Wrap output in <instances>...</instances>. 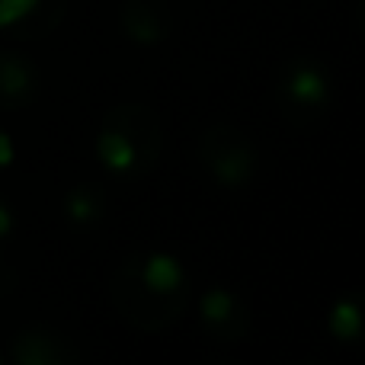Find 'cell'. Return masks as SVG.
Here are the masks:
<instances>
[{
    "label": "cell",
    "mask_w": 365,
    "mask_h": 365,
    "mask_svg": "<svg viewBox=\"0 0 365 365\" xmlns=\"http://www.w3.org/2000/svg\"><path fill=\"white\" fill-rule=\"evenodd\" d=\"M330 334L336 336V340L343 343H353L359 340L362 334V311L356 302H336L334 308H330Z\"/></svg>",
    "instance_id": "277c9868"
},
{
    "label": "cell",
    "mask_w": 365,
    "mask_h": 365,
    "mask_svg": "<svg viewBox=\"0 0 365 365\" xmlns=\"http://www.w3.org/2000/svg\"><path fill=\"white\" fill-rule=\"evenodd\" d=\"M10 227H13V218H10V212H6V208L0 205V237H4V234L10 231Z\"/></svg>",
    "instance_id": "8fae6325"
},
{
    "label": "cell",
    "mask_w": 365,
    "mask_h": 365,
    "mask_svg": "<svg viewBox=\"0 0 365 365\" xmlns=\"http://www.w3.org/2000/svg\"><path fill=\"white\" fill-rule=\"evenodd\" d=\"M141 279H145V285L151 292L170 295V292H177L182 285V266H180L177 257H170V253H151Z\"/></svg>",
    "instance_id": "6da1fadb"
},
{
    "label": "cell",
    "mask_w": 365,
    "mask_h": 365,
    "mask_svg": "<svg viewBox=\"0 0 365 365\" xmlns=\"http://www.w3.org/2000/svg\"><path fill=\"white\" fill-rule=\"evenodd\" d=\"M13 158H16V151H13L10 135L0 132V167H10V164H13Z\"/></svg>",
    "instance_id": "30bf717a"
},
{
    "label": "cell",
    "mask_w": 365,
    "mask_h": 365,
    "mask_svg": "<svg viewBox=\"0 0 365 365\" xmlns=\"http://www.w3.org/2000/svg\"><path fill=\"white\" fill-rule=\"evenodd\" d=\"M96 212H100V205L93 202V195H90V192H74L68 199V215H71V221H77V225L93 221Z\"/></svg>",
    "instance_id": "ba28073f"
},
{
    "label": "cell",
    "mask_w": 365,
    "mask_h": 365,
    "mask_svg": "<svg viewBox=\"0 0 365 365\" xmlns=\"http://www.w3.org/2000/svg\"><path fill=\"white\" fill-rule=\"evenodd\" d=\"M96 154H100L106 170L125 173L135 167V145L122 132H103L100 141H96Z\"/></svg>",
    "instance_id": "7a4b0ae2"
},
{
    "label": "cell",
    "mask_w": 365,
    "mask_h": 365,
    "mask_svg": "<svg viewBox=\"0 0 365 365\" xmlns=\"http://www.w3.org/2000/svg\"><path fill=\"white\" fill-rule=\"evenodd\" d=\"M199 311H202V321H208V324H225L227 317L234 314V298H231V292H225V289L205 292V295H202Z\"/></svg>",
    "instance_id": "8992f818"
},
{
    "label": "cell",
    "mask_w": 365,
    "mask_h": 365,
    "mask_svg": "<svg viewBox=\"0 0 365 365\" xmlns=\"http://www.w3.org/2000/svg\"><path fill=\"white\" fill-rule=\"evenodd\" d=\"M0 87L6 90V93H16V90H23L26 87V71L23 68H16V64H6V61H0Z\"/></svg>",
    "instance_id": "9c48e42d"
},
{
    "label": "cell",
    "mask_w": 365,
    "mask_h": 365,
    "mask_svg": "<svg viewBox=\"0 0 365 365\" xmlns=\"http://www.w3.org/2000/svg\"><path fill=\"white\" fill-rule=\"evenodd\" d=\"M38 6V0H0V29L16 26L19 19H26Z\"/></svg>",
    "instance_id": "52a82bcc"
},
{
    "label": "cell",
    "mask_w": 365,
    "mask_h": 365,
    "mask_svg": "<svg viewBox=\"0 0 365 365\" xmlns=\"http://www.w3.org/2000/svg\"><path fill=\"white\" fill-rule=\"evenodd\" d=\"M289 93L295 96L298 103H324L327 96V77L314 68V64H304L292 74L289 81Z\"/></svg>",
    "instance_id": "3957f363"
},
{
    "label": "cell",
    "mask_w": 365,
    "mask_h": 365,
    "mask_svg": "<svg viewBox=\"0 0 365 365\" xmlns=\"http://www.w3.org/2000/svg\"><path fill=\"white\" fill-rule=\"evenodd\" d=\"M250 164H253L250 151H244V148H227V151L215 160V173L225 182H240L250 173Z\"/></svg>",
    "instance_id": "5b68a950"
}]
</instances>
